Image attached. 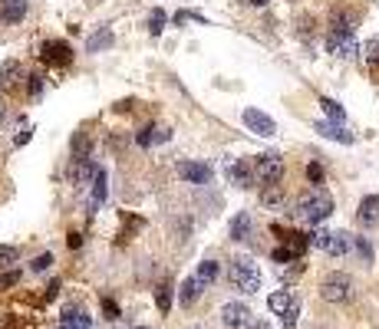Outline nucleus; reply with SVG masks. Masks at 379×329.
Listing matches in <instances>:
<instances>
[{"label":"nucleus","mask_w":379,"mask_h":329,"mask_svg":"<svg viewBox=\"0 0 379 329\" xmlns=\"http://www.w3.org/2000/svg\"><path fill=\"white\" fill-rule=\"evenodd\" d=\"M330 214H333V197H330V191H323V188L303 191L294 204V217L297 221H303V224H310V228L323 224Z\"/></svg>","instance_id":"f257e3e1"},{"label":"nucleus","mask_w":379,"mask_h":329,"mask_svg":"<svg viewBox=\"0 0 379 329\" xmlns=\"http://www.w3.org/2000/svg\"><path fill=\"white\" fill-rule=\"evenodd\" d=\"M228 283L241 293H257L261 290V270L251 257H234L228 263Z\"/></svg>","instance_id":"f03ea898"},{"label":"nucleus","mask_w":379,"mask_h":329,"mask_svg":"<svg viewBox=\"0 0 379 329\" xmlns=\"http://www.w3.org/2000/svg\"><path fill=\"white\" fill-rule=\"evenodd\" d=\"M353 293H356V283H353V277H349V273H343V270H333V273H327V277H323V283H320V296H323L327 303H333V306H343V303H349V300H353Z\"/></svg>","instance_id":"7ed1b4c3"},{"label":"nucleus","mask_w":379,"mask_h":329,"mask_svg":"<svg viewBox=\"0 0 379 329\" xmlns=\"http://www.w3.org/2000/svg\"><path fill=\"white\" fill-rule=\"evenodd\" d=\"M251 164H254V178H257V184H280L284 171H287V164H284V158H280L277 151L254 155Z\"/></svg>","instance_id":"20e7f679"},{"label":"nucleus","mask_w":379,"mask_h":329,"mask_svg":"<svg viewBox=\"0 0 379 329\" xmlns=\"http://www.w3.org/2000/svg\"><path fill=\"white\" fill-rule=\"evenodd\" d=\"M221 323H225V329H247L251 323H254V313L247 310V303H225L221 306Z\"/></svg>","instance_id":"39448f33"},{"label":"nucleus","mask_w":379,"mask_h":329,"mask_svg":"<svg viewBox=\"0 0 379 329\" xmlns=\"http://www.w3.org/2000/svg\"><path fill=\"white\" fill-rule=\"evenodd\" d=\"M225 178L231 181V184H238V188H251L254 184V164L251 162H234V158H228L225 162Z\"/></svg>","instance_id":"423d86ee"},{"label":"nucleus","mask_w":379,"mask_h":329,"mask_svg":"<svg viewBox=\"0 0 379 329\" xmlns=\"http://www.w3.org/2000/svg\"><path fill=\"white\" fill-rule=\"evenodd\" d=\"M327 49L333 53V56H340V60H349V56L356 53V40H353V33L330 30L327 33Z\"/></svg>","instance_id":"0eeeda50"},{"label":"nucleus","mask_w":379,"mask_h":329,"mask_svg":"<svg viewBox=\"0 0 379 329\" xmlns=\"http://www.w3.org/2000/svg\"><path fill=\"white\" fill-rule=\"evenodd\" d=\"M40 60H43V63H53V66H66L73 60V47L63 43V40H47L43 49H40Z\"/></svg>","instance_id":"6e6552de"},{"label":"nucleus","mask_w":379,"mask_h":329,"mask_svg":"<svg viewBox=\"0 0 379 329\" xmlns=\"http://www.w3.org/2000/svg\"><path fill=\"white\" fill-rule=\"evenodd\" d=\"M261 204L267 211H287V204H290V197L284 191V184H264L261 188Z\"/></svg>","instance_id":"1a4fd4ad"},{"label":"nucleus","mask_w":379,"mask_h":329,"mask_svg":"<svg viewBox=\"0 0 379 329\" xmlns=\"http://www.w3.org/2000/svg\"><path fill=\"white\" fill-rule=\"evenodd\" d=\"M20 82H23V66L16 60H3L0 63V93H14L20 89Z\"/></svg>","instance_id":"9d476101"},{"label":"nucleus","mask_w":379,"mask_h":329,"mask_svg":"<svg viewBox=\"0 0 379 329\" xmlns=\"http://www.w3.org/2000/svg\"><path fill=\"white\" fill-rule=\"evenodd\" d=\"M244 125L251 132H257V135H264V138H271L274 132H277V125H274V119L271 115H264V112H257V109H244Z\"/></svg>","instance_id":"9b49d317"},{"label":"nucleus","mask_w":379,"mask_h":329,"mask_svg":"<svg viewBox=\"0 0 379 329\" xmlns=\"http://www.w3.org/2000/svg\"><path fill=\"white\" fill-rule=\"evenodd\" d=\"M179 178H185L188 184H208L211 181V168L201 162H179Z\"/></svg>","instance_id":"f8f14e48"},{"label":"nucleus","mask_w":379,"mask_h":329,"mask_svg":"<svg viewBox=\"0 0 379 329\" xmlns=\"http://www.w3.org/2000/svg\"><path fill=\"white\" fill-rule=\"evenodd\" d=\"M360 228H379V195H369L360 201V211H356Z\"/></svg>","instance_id":"ddd939ff"},{"label":"nucleus","mask_w":379,"mask_h":329,"mask_svg":"<svg viewBox=\"0 0 379 329\" xmlns=\"http://www.w3.org/2000/svg\"><path fill=\"white\" fill-rule=\"evenodd\" d=\"M353 241H356V237H353V234H346V230H330L327 254H330V257H346V254L356 247Z\"/></svg>","instance_id":"4468645a"},{"label":"nucleus","mask_w":379,"mask_h":329,"mask_svg":"<svg viewBox=\"0 0 379 329\" xmlns=\"http://www.w3.org/2000/svg\"><path fill=\"white\" fill-rule=\"evenodd\" d=\"M96 164L89 162V158H82V162H73L69 164V181L76 184V188H82V184H89V181H96Z\"/></svg>","instance_id":"2eb2a0df"},{"label":"nucleus","mask_w":379,"mask_h":329,"mask_svg":"<svg viewBox=\"0 0 379 329\" xmlns=\"http://www.w3.org/2000/svg\"><path fill=\"white\" fill-rule=\"evenodd\" d=\"M56 329H93V319L86 316V310H80V306L73 310V306H69V310L60 316V326Z\"/></svg>","instance_id":"dca6fc26"},{"label":"nucleus","mask_w":379,"mask_h":329,"mask_svg":"<svg viewBox=\"0 0 379 329\" xmlns=\"http://www.w3.org/2000/svg\"><path fill=\"white\" fill-rule=\"evenodd\" d=\"M27 3H30V0H0V20L20 23V20L27 16Z\"/></svg>","instance_id":"f3484780"},{"label":"nucleus","mask_w":379,"mask_h":329,"mask_svg":"<svg viewBox=\"0 0 379 329\" xmlns=\"http://www.w3.org/2000/svg\"><path fill=\"white\" fill-rule=\"evenodd\" d=\"M317 132L323 135V138H333V142H343L349 145L353 142V135L343 129V122H317Z\"/></svg>","instance_id":"a211bd4d"},{"label":"nucleus","mask_w":379,"mask_h":329,"mask_svg":"<svg viewBox=\"0 0 379 329\" xmlns=\"http://www.w3.org/2000/svg\"><path fill=\"white\" fill-rule=\"evenodd\" d=\"M228 234H231V241H247V237H251V214L247 211L238 214V217L231 221Z\"/></svg>","instance_id":"6ab92c4d"},{"label":"nucleus","mask_w":379,"mask_h":329,"mask_svg":"<svg viewBox=\"0 0 379 329\" xmlns=\"http://www.w3.org/2000/svg\"><path fill=\"white\" fill-rule=\"evenodd\" d=\"M198 293H201V283H198V277H188L179 287V303H181V306H192V303L198 300Z\"/></svg>","instance_id":"aec40b11"},{"label":"nucleus","mask_w":379,"mask_h":329,"mask_svg":"<svg viewBox=\"0 0 379 329\" xmlns=\"http://www.w3.org/2000/svg\"><path fill=\"white\" fill-rule=\"evenodd\" d=\"M330 30L353 33V30H356V14H349V10H336V14L330 16Z\"/></svg>","instance_id":"412c9836"},{"label":"nucleus","mask_w":379,"mask_h":329,"mask_svg":"<svg viewBox=\"0 0 379 329\" xmlns=\"http://www.w3.org/2000/svg\"><path fill=\"white\" fill-rule=\"evenodd\" d=\"M109 47H113V30H109V27L96 30L86 40V49H89V53H99V49H109Z\"/></svg>","instance_id":"4be33fe9"},{"label":"nucleus","mask_w":379,"mask_h":329,"mask_svg":"<svg viewBox=\"0 0 379 329\" xmlns=\"http://www.w3.org/2000/svg\"><path fill=\"white\" fill-rule=\"evenodd\" d=\"M218 270H221L218 260H201V263H198V270H195L198 283H201V287H211L214 280H218Z\"/></svg>","instance_id":"5701e85b"},{"label":"nucleus","mask_w":379,"mask_h":329,"mask_svg":"<svg viewBox=\"0 0 379 329\" xmlns=\"http://www.w3.org/2000/svg\"><path fill=\"white\" fill-rule=\"evenodd\" d=\"M290 303H294L290 290H277V293H271V296H267V306H271V313H277V316H284Z\"/></svg>","instance_id":"b1692460"},{"label":"nucleus","mask_w":379,"mask_h":329,"mask_svg":"<svg viewBox=\"0 0 379 329\" xmlns=\"http://www.w3.org/2000/svg\"><path fill=\"white\" fill-rule=\"evenodd\" d=\"M363 66H366L369 73H379V40L363 43Z\"/></svg>","instance_id":"393cba45"},{"label":"nucleus","mask_w":379,"mask_h":329,"mask_svg":"<svg viewBox=\"0 0 379 329\" xmlns=\"http://www.w3.org/2000/svg\"><path fill=\"white\" fill-rule=\"evenodd\" d=\"M102 201H106V171L99 168V171H96V181H93V197H89V208L96 211Z\"/></svg>","instance_id":"a878e982"},{"label":"nucleus","mask_w":379,"mask_h":329,"mask_svg":"<svg viewBox=\"0 0 379 329\" xmlns=\"http://www.w3.org/2000/svg\"><path fill=\"white\" fill-rule=\"evenodd\" d=\"M165 138H168V129H152V125H148V129L139 132V138H135V142H139L142 148H148L152 142H165Z\"/></svg>","instance_id":"bb28decb"},{"label":"nucleus","mask_w":379,"mask_h":329,"mask_svg":"<svg viewBox=\"0 0 379 329\" xmlns=\"http://www.w3.org/2000/svg\"><path fill=\"white\" fill-rule=\"evenodd\" d=\"M89 151H93V142H89V135H76L73 138V162H82V158H89Z\"/></svg>","instance_id":"cd10ccee"},{"label":"nucleus","mask_w":379,"mask_h":329,"mask_svg":"<svg viewBox=\"0 0 379 329\" xmlns=\"http://www.w3.org/2000/svg\"><path fill=\"white\" fill-rule=\"evenodd\" d=\"M155 303H159V313L172 310V283H162V287L155 290Z\"/></svg>","instance_id":"c85d7f7f"},{"label":"nucleus","mask_w":379,"mask_h":329,"mask_svg":"<svg viewBox=\"0 0 379 329\" xmlns=\"http://www.w3.org/2000/svg\"><path fill=\"white\" fill-rule=\"evenodd\" d=\"M320 106H323V112L330 115V122H343L346 112H343V106L340 102H333V99H320Z\"/></svg>","instance_id":"c756f323"},{"label":"nucleus","mask_w":379,"mask_h":329,"mask_svg":"<svg viewBox=\"0 0 379 329\" xmlns=\"http://www.w3.org/2000/svg\"><path fill=\"white\" fill-rule=\"evenodd\" d=\"M297 316H300V300L294 296V303L287 306V313L280 316V323H284V329H297Z\"/></svg>","instance_id":"7c9ffc66"},{"label":"nucleus","mask_w":379,"mask_h":329,"mask_svg":"<svg viewBox=\"0 0 379 329\" xmlns=\"http://www.w3.org/2000/svg\"><path fill=\"white\" fill-rule=\"evenodd\" d=\"M162 30H165V10H152V16H148V33L159 36Z\"/></svg>","instance_id":"2f4dec72"},{"label":"nucleus","mask_w":379,"mask_h":329,"mask_svg":"<svg viewBox=\"0 0 379 329\" xmlns=\"http://www.w3.org/2000/svg\"><path fill=\"white\" fill-rule=\"evenodd\" d=\"M353 244H356V254H360L363 260H366V263H373V244H369L366 237H356Z\"/></svg>","instance_id":"473e14b6"},{"label":"nucleus","mask_w":379,"mask_h":329,"mask_svg":"<svg viewBox=\"0 0 379 329\" xmlns=\"http://www.w3.org/2000/svg\"><path fill=\"white\" fill-rule=\"evenodd\" d=\"M49 267H53V254H40V257H36V260L30 263L33 273H47Z\"/></svg>","instance_id":"72a5a7b5"},{"label":"nucleus","mask_w":379,"mask_h":329,"mask_svg":"<svg viewBox=\"0 0 379 329\" xmlns=\"http://www.w3.org/2000/svg\"><path fill=\"white\" fill-rule=\"evenodd\" d=\"M327 241H330V230H313L310 234V247H317V250H327Z\"/></svg>","instance_id":"f704fd0d"},{"label":"nucleus","mask_w":379,"mask_h":329,"mask_svg":"<svg viewBox=\"0 0 379 329\" xmlns=\"http://www.w3.org/2000/svg\"><path fill=\"white\" fill-rule=\"evenodd\" d=\"M271 257H274V263H290V260H297V254L290 250V247H277Z\"/></svg>","instance_id":"c9c22d12"},{"label":"nucleus","mask_w":379,"mask_h":329,"mask_svg":"<svg viewBox=\"0 0 379 329\" xmlns=\"http://www.w3.org/2000/svg\"><path fill=\"white\" fill-rule=\"evenodd\" d=\"M16 283H20V270H7V273H0V290L16 287Z\"/></svg>","instance_id":"e433bc0d"},{"label":"nucleus","mask_w":379,"mask_h":329,"mask_svg":"<svg viewBox=\"0 0 379 329\" xmlns=\"http://www.w3.org/2000/svg\"><path fill=\"white\" fill-rule=\"evenodd\" d=\"M27 80H30V96L33 99L43 96V76H40V73H33V76H27Z\"/></svg>","instance_id":"4c0bfd02"},{"label":"nucleus","mask_w":379,"mask_h":329,"mask_svg":"<svg viewBox=\"0 0 379 329\" xmlns=\"http://www.w3.org/2000/svg\"><path fill=\"white\" fill-rule=\"evenodd\" d=\"M307 178H310L313 184H323V168H320L317 162H310L307 164Z\"/></svg>","instance_id":"58836bf2"},{"label":"nucleus","mask_w":379,"mask_h":329,"mask_svg":"<svg viewBox=\"0 0 379 329\" xmlns=\"http://www.w3.org/2000/svg\"><path fill=\"white\" fill-rule=\"evenodd\" d=\"M20 254H16V247H3L0 244V263H14Z\"/></svg>","instance_id":"ea45409f"},{"label":"nucleus","mask_w":379,"mask_h":329,"mask_svg":"<svg viewBox=\"0 0 379 329\" xmlns=\"http://www.w3.org/2000/svg\"><path fill=\"white\" fill-rule=\"evenodd\" d=\"M106 313H109V319H119V306H115L113 300H106Z\"/></svg>","instance_id":"a19ab883"},{"label":"nucleus","mask_w":379,"mask_h":329,"mask_svg":"<svg viewBox=\"0 0 379 329\" xmlns=\"http://www.w3.org/2000/svg\"><path fill=\"white\" fill-rule=\"evenodd\" d=\"M14 142H16V145H27V142H30V129H23V132H20V135L14 138Z\"/></svg>","instance_id":"79ce46f5"},{"label":"nucleus","mask_w":379,"mask_h":329,"mask_svg":"<svg viewBox=\"0 0 379 329\" xmlns=\"http://www.w3.org/2000/svg\"><path fill=\"white\" fill-rule=\"evenodd\" d=\"M66 244H69V250H73V247L82 244V237H80V234H69V237H66Z\"/></svg>","instance_id":"37998d69"},{"label":"nucleus","mask_w":379,"mask_h":329,"mask_svg":"<svg viewBox=\"0 0 379 329\" xmlns=\"http://www.w3.org/2000/svg\"><path fill=\"white\" fill-rule=\"evenodd\" d=\"M7 122V102H3V93H0V125Z\"/></svg>","instance_id":"c03bdc74"},{"label":"nucleus","mask_w":379,"mask_h":329,"mask_svg":"<svg viewBox=\"0 0 379 329\" xmlns=\"http://www.w3.org/2000/svg\"><path fill=\"white\" fill-rule=\"evenodd\" d=\"M247 329H271V323H267V319H254Z\"/></svg>","instance_id":"a18cd8bd"},{"label":"nucleus","mask_w":379,"mask_h":329,"mask_svg":"<svg viewBox=\"0 0 379 329\" xmlns=\"http://www.w3.org/2000/svg\"><path fill=\"white\" fill-rule=\"evenodd\" d=\"M244 3H251V7H267L271 0H244Z\"/></svg>","instance_id":"49530a36"}]
</instances>
